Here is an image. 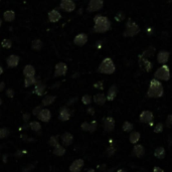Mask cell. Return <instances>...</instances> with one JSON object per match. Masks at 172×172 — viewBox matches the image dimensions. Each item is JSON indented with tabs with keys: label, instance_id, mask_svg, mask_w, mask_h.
I'll list each match as a JSON object with an SVG mask.
<instances>
[{
	"label": "cell",
	"instance_id": "cell-1",
	"mask_svg": "<svg viewBox=\"0 0 172 172\" xmlns=\"http://www.w3.org/2000/svg\"><path fill=\"white\" fill-rule=\"evenodd\" d=\"M111 29V21L108 17L103 15H96L94 17V27L93 30L97 33H105Z\"/></svg>",
	"mask_w": 172,
	"mask_h": 172
},
{
	"label": "cell",
	"instance_id": "cell-2",
	"mask_svg": "<svg viewBox=\"0 0 172 172\" xmlns=\"http://www.w3.org/2000/svg\"><path fill=\"white\" fill-rule=\"evenodd\" d=\"M163 93H164V89H163L160 81L156 80V79L151 80L147 92V96L149 98H160L163 96Z\"/></svg>",
	"mask_w": 172,
	"mask_h": 172
},
{
	"label": "cell",
	"instance_id": "cell-3",
	"mask_svg": "<svg viewBox=\"0 0 172 172\" xmlns=\"http://www.w3.org/2000/svg\"><path fill=\"white\" fill-rule=\"evenodd\" d=\"M115 70H116V67H115L113 60L110 57L104 59L98 68V72L104 74H112L115 73Z\"/></svg>",
	"mask_w": 172,
	"mask_h": 172
},
{
	"label": "cell",
	"instance_id": "cell-4",
	"mask_svg": "<svg viewBox=\"0 0 172 172\" xmlns=\"http://www.w3.org/2000/svg\"><path fill=\"white\" fill-rule=\"evenodd\" d=\"M140 31V28L138 24L133 21L132 19H129L126 22V28H125V31L123 33L125 37H133L135 35H137Z\"/></svg>",
	"mask_w": 172,
	"mask_h": 172
},
{
	"label": "cell",
	"instance_id": "cell-5",
	"mask_svg": "<svg viewBox=\"0 0 172 172\" xmlns=\"http://www.w3.org/2000/svg\"><path fill=\"white\" fill-rule=\"evenodd\" d=\"M154 79L158 81H169L170 80V69L168 65L162 64L155 73H154Z\"/></svg>",
	"mask_w": 172,
	"mask_h": 172
},
{
	"label": "cell",
	"instance_id": "cell-6",
	"mask_svg": "<svg viewBox=\"0 0 172 172\" xmlns=\"http://www.w3.org/2000/svg\"><path fill=\"white\" fill-rule=\"evenodd\" d=\"M104 6V0H90L89 4H88L87 11L88 12H96L99 11Z\"/></svg>",
	"mask_w": 172,
	"mask_h": 172
},
{
	"label": "cell",
	"instance_id": "cell-7",
	"mask_svg": "<svg viewBox=\"0 0 172 172\" xmlns=\"http://www.w3.org/2000/svg\"><path fill=\"white\" fill-rule=\"evenodd\" d=\"M60 7L65 12H73L76 9V3L74 0H60Z\"/></svg>",
	"mask_w": 172,
	"mask_h": 172
},
{
	"label": "cell",
	"instance_id": "cell-8",
	"mask_svg": "<svg viewBox=\"0 0 172 172\" xmlns=\"http://www.w3.org/2000/svg\"><path fill=\"white\" fill-rule=\"evenodd\" d=\"M67 72H68V65L65 64L64 63H59V64H55L54 76L55 78L63 77V76H64L65 74H67Z\"/></svg>",
	"mask_w": 172,
	"mask_h": 172
},
{
	"label": "cell",
	"instance_id": "cell-9",
	"mask_svg": "<svg viewBox=\"0 0 172 172\" xmlns=\"http://www.w3.org/2000/svg\"><path fill=\"white\" fill-rule=\"evenodd\" d=\"M139 65H140V69L145 70V72H150L153 68V64L149 60V59H145V57L141 55H139Z\"/></svg>",
	"mask_w": 172,
	"mask_h": 172
},
{
	"label": "cell",
	"instance_id": "cell-10",
	"mask_svg": "<svg viewBox=\"0 0 172 172\" xmlns=\"http://www.w3.org/2000/svg\"><path fill=\"white\" fill-rule=\"evenodd\" d=\"M72 117V111L68 107H61L59 113V119L63 122L69 121Z\"/></svg>",
	"mask_w": 172,
	"mask_h": 172
},
{
	"label": "cell",
	"instance_id": "cell-11",
	"mask_svg": "<svg viewBox=\"0 0 172 172\" xmlns=\"http://www.w3.org/2000/svg\"><path fill=\"white\" fill-rule=\"evenodd\" d=\"M103 128L106 132H112L115 129V120L112 117H107L103 120Z\"/></svg>",
	"mask_w": 172,
	"mask_h": 172
},
{
	"label": "cell",
	"instance_id": "cell-12",
	"mask_svg": "<svg viewBox=\"0 0 172 172\" xmlns=\"http://www.w3.org/2000/svg\"><path fill=\"white\" fill-rule=\"evenodd\" d=\"M154 119L153 113L151 111H143L140 114V121L145 124H151Z\"/></svg>",
	"mask_w": 172,
	"mask_h": 172
},
{
	"label": "cell",
	"instance_id": "cell-13",
	"mask_svg": "<svg viewBox=\"0 0 172 172\" xmlns=\"http://www.w3.org/2000/svg\"><path fill=\"white\" fill-rule=\"evenodd\" d=\"M88 41V35L86 33H79L74 38V43L78 46L85 45Z\"/></svg>",
	"mask_w": 172,
	"mask_h": 172
},
{
	"label": "cell",
	"instance_id": "cell-14",
	"mask_svg": "<svg viewBox=\"0 0 172 172\" xmlns=\"http://www.w3.org/2000/svg\"><path fill=\"white\" fill-rule=\"evenodd\" d=\"M84 165H85V162H84L83 159H77L70 164L69 171L70 172H80L83 169Z\"/></svg>",
	"mask_w": 172,
	"mask_h": 172
},
{
	"label": "cell",
	"instance_id": "cell-15",
	"mask_svg": "<svg viewBox=\"0 0 172 172\" xmlns=\"http://www.w3.org/2000/svg\"><path fill=\"white\" fill-rule=\"evenodd\" d=\"M19 56L17 55H11L8 56V59L6 60V64H7V67L8 68H16L17 65L19 64Z\"/></svg>",
	"mask_w": 172,
	"mask_h": 172
},
{
	"label": "cell",
	"instance_id": "cell-16",
	"mask_svg": "<svg viewBox=\"0 0 172 172\" xmlns=\"http://www.w3.org/2000/svg\"><path fill=\"white\" fill-rule=\"evenodd\" d=\"M37 118L41 120V122H48L51 119V112L48 109H42L39 114L37 115Z\"/></svg>",
	"mask_w": 172,
	"mask_h": 172
},
{
	"label": "cell",
	"instance_id": "cell-17",
	"mask_svg": "<svg viewBox=\"0 0 172 172\" xmlns=\"http://www.w3.org/2000/svg\"><path fill=\"white\" fill-rule=\"evenodd\" d=\"M47 16H48V20H50V22H52V23L57 22V21H60V18H61L60 12L59 10H56V9L50 10V12H48V15Z\"/></svg>",
	"mask_w": 172,
	"mask_h": 172
},
{
	"label": "cell",
	"instance_id": "cell-18",
	"mask_svg": "<svg viewBox=\"0 0 172 172\" xmlns=\"http://www.w3.org/2000/svg\"><path fill=\"white\" fill-rule=\"evenodd\" d=\"M169 60V52L166 50H161L157 55V61L160 64H166Z\"/></svg>",
	"mask_w": 172,
	"mask_h": 172
},
{
	"label": "cell",
	"instance_id": "cell-19",
	"mask_svg": "<svg viewBox=\"0 0 172 172\" xmlns=\"http://www.w3.org/2000/svg\"><path fill=\"white\" fill-rule=\"evenodd\" d=\"M60 139H61V143L64 146H69V145L73 144V141H74V136L69 133V132H65L63 135L60 136Z\"/></svg>",
	"mask_w": 172,
	"mask_h": 172
},
{
	"label": "cell",
	"instance_id": "cell-20",
	"mask_svg": "<svg viewBox=\"0 0 172 172\" xmlns=\"http://www.w3.org/2000/svg\"><path fill=\"white\" fill-rule=\"evenodd\" d=\"M45 89H46V86L45 85V84H42L41 82L37 81V83L35 84L33 93L35 95H37V96H42L43 94H45Z\"/></svg>",
	"mask_w": 172,
	"mask_h": 172
},
{
	"label": "cell",
	"instance_id": "cell-21",
	"mask_svg": "<svg viewBox=\"0 0 172 172\" xmlns=\"http://www.w3.org/2000/svg\"><path fill=\"white\" fill-rule=\"evenodd\" d=\"M117 94H118V88L116 85H113L111 86V88L109 89L108 93H107V96H106V98H107L108 101H114L115 98L117 97Z\"/></svg>",
	"mask_w": 172,
	"mask_h": 172
},
{
	"label": "cell",
	"instance_id": "cell-22",
	"mask_svg": "<svg viewBox=\"0 0 172 172\" xmlns=\"http://www.w3.org/2000/svg\"><path fill=\"white\" fill-rule=\"evenodd\" d=\"M133 154L136 157H138V158L143 157L144 154H145L144 147L142 146V145H140V144H136L134 146V148H133Z\"/></svg>",
	"mask_w": 172,
	"mask_h": 172
},
{
	"label": "cell",
	"instance_id": "cell-23",
	"mask_svg": "<svg viewBox=\"0 0 172 172\" xmlns=\"http://www.w3.org/2000/svg\"><path fill=\"white\" fill-rule=\"evenodd\" d=\"M94 102L97 104V105H99V106H103L105 105L106 103V101H107V98H106V96L103 94V93H99V94H97L94 96Z\"/></svg>",
	"mask_w": 172,
	"mask_h": 172
},
{
	"label": "cell",
	"instance_id": "cell-24",
	"mask_svg": "<svg viewBox=\"0 0 172 172\" xmlns=\"http://www.w3.org/2000/svg\"><path fill=\"white\" fill-rule=\"evenodd\" d=\"M23 74L26 77H34L35 76V69L32 64H26L23 69Z\"/></svg>",
	"mask_w": 172,
	"mask_h": 172
},
{
	"label": "cell",
	"instance_id": "cell-25",
	"mask_svg": "<svg viewBox=\"0 0 172 172\" xmlns=\"http://www.w3.org/2000/svg\"><path fill=\"white\" fill-rule=\"evenodd\" d=\"M3 19L7 22H12L15 19V12L13 10H6L3 13Z\"/></svg>",
	"mask_w": 172,
	"mask_h": 172
},
{
	"label": "cell",
	"instance_id": "cell-26",
	"mask_svg": "<svg viewBox=\"0 0 172 172\" xmlns=\"http://www.w3.org/2000/svg\"><path fill=\"white\" fill-rule=\"evenodd\" d=\"M140 138H141V135H140L139 132H137V131H132L131 133H130L129 140H130V142L132 144H137L139 142Z\"/></svg>",
	"mask_w": 172,
	"mask_h": 172
},
{
	"label": "cell",
	"instance_id": "cell-27",
	"mask_svg": "<svg viewBox=\"0 0 172 172\" xmlns=\"http://www.w3.org/2000/svg\"><path fill=\"white\" fill-rule=\"evenodd\" d=\"M52 152H54L55 155L59 156V157H61V156H64L65 154V149H64V146H61L60 144H59L57 146H55L54 148V151H52Z\"/></svg>",
	"mask_w": 172,
	"mask_h": 172
},
{
	"label": "cell",
	"instance_id": "cell-28",
	"mask_svg": "<svg viewBox=\"0 0 172 172\" xmlns=\"http://www.w3.org/2000/svg\"><path fill=\"white\" fill-rule=\"evenodd\" d=\"M154 54H155V48H154L153 46H150L148 48H146L142 55H140L141 56L145 57V59H149V57H152L154 55Z\"/></svg>",
	"mask_w": 172,
	"mask_h": 172
},
{
	"label": "cell",
	"instance_id": "cell-29",
	"mask_svg": "<svg viewBox=\"0 0 172 172\" xmlns=\"http://www.w3.org/2000/svg\"><path fill=\"white\" fill-rule=\"evenodd\" d=\"M55 101V96H51V95H47L45 98L42 99V106H50L52 103Z\"/></svg>",
	"mask_w": 172,
	"mask_h": 172
},
{
	"label": "cell",
	"instance_id": "cell-30",
	"mask_svg": "<svg viewBox=\"0 0 172 172\" xmlns=\"http://www.w3.org/2000/svg\"><path fill=\"white\" fill-rule=\"evenodd\" d=\"M165 149L163 147H158L155 149V151H154V156H155L156 158H158V159H163V158L165 157Z\"/></svg>",
	"mask_w": 172,
	"mask_h": 172
},
{
	"label": "cell",
	"instance_id": "cell-31",
	"mask_svg": "<svg viewBox=\"0 0 172 172\" xmlns=\"http://www.w3.org/2000/svg\"><path fill=\"white\" fill-rule=\"evenodd\" d=\"M43 46V43L41 39H34L31 43V48L33 50H41V48Z\"/></svg>",
	"mask_w": 172,
	"mask_h": 172
},
{
	"label": "cell",
	"instance_id": "cell-32",
	"mask_svg": "<svg viewBox=\"0 0 172 172\" xmlns=\"http://www.w3.org/2000/svg\"><path fill=\"white\" fill-rule=\"evenodd\" d=\"M36 83H37V80L35 79V76L34 77H26L25 80H24V87L28 88L32 85H35Z\"/></svg>",
	"mask_w": 172,
	"mask_h": 172
},
{
	"label": "cell",
	"instance_id": "cell-33",
	"mask_svg": "<svg viewBox=\"0 0 172 172\" xmlns=\"http://www.w3.org/2000/svg\"><path fill=\"white\" fill-rule=\"evenodd\" d=\"M29 128L34 132H39L41 130V123L37 121H33L31 123H29Z\"/></svg>",
	"mask_w": 172,
	"mask_h": 172
},
{
	"label": "cell",
	"instance_id": "cell-34",
	"mask_svg": "<svg viewBox=\"0 0 172 172\" xmlns=\"http://www.w3.org/2000/svg\"><path fill=\"white\" fill-rule=\"evenodd\" d=\"M133 128H134L133 124L130 123L129 121L124 122V124H123V126H122L123 131H125V132H132L133 131Z\"/></svg>",
	"mask_w": 172,
	"mask_h": 172
},
{
	"label": "cell",
	"instance_id": "cell-35",
	"mask_svg": "<svg viewBox=\"0 0 172 172\" xmlns=\"http://www.w3.org/2000/svg\"><path fill=\"white\" fill-rule=\"evenodd\" d=\"M48 144H50V146L51 147H55L57 146V145L60 144L59 142V136H51V137L50 138V140H48Z\"/></svg>",
	"mask_w": 172,
	"mask_h": 172
},
{
	"label": "cell",
	"instance_id": "cell-36",
	"mask_svg": "<svg viewBox=\"0 0 172 172\" xmlns=\"http://www.w3.org/2000/svg\"><path fill=\"white\" fill-rule=\"evenodd\" d=\"M1 46L3 48H6V50H9V48H11L12 46V41H10V39H3L2 42H1Z\"/></svg>",
	"mask_w": 172,
	"mask_h": 172
},
{
	"label": "cell",
	"instance_id": "cell-37",
	"mask_svg": "<svg viewBox=\"0 0 172 172\" xmlns=\"http://www.w3.org/2000/svg\"><path fill=\"white\" fill-rule=\"evenodd\" d=\"M9 130L7 128H0V139H4L9 136Z\"/></svg>",
	"mask_w": 172,
	"mask_h": 172
},
{
	"label": "cell",
	"instance_id": "cell-38",
	"mask_svg": "<svg viewBox=\"0 0 172 172\" xmlns=\"http://www.w3.org/2000/svg\"><path fill=\"white\" fill-rule=\"evenodd\" d=\"M92 97L90 95H85V96H83V98H82V102L84 105H90L92 103Z\"/></svg>",
	"mask_w": 172,
	"mask_h": 172
},
{
	"label": "cell",
	"instance_id": "cell-39",
	"mask_svg": "<svg viewBox=\"0 0 172 172\" xmlns=\"http://www.w3.org/2000/svg\"><path fill=\"white\" fill-rule=\"evenodd\" d=\"M115 19H116L118 22H121V21H123L125 19V13L122 12V11L118 12L116 14V16H115Z\"/></svg>",
	"mask_w": 172,
	"mask_h": 172
},
{
	"label": "cell",
	"instance_id": "cell-40",
	"mask_svg": "<svg viewBox=\"0 0 172 172\" xmlns=\"http://www.w3.org/2000/svg\"><path fill=\"white\" fill-rule=\"evenodd\" d=\"M163 124L162 123H158V124H156V126L154 127V132L155 133H161V132L163 131Z\"/></svg>",
	"mask_w": 172,
	"mask_h": 172
},
{
	"label": "cell",
	"instance_id": "cell-41",
	"mask_svg": "<svg viewBox=\"0 0 172 172\" xmlns=\"http://www.w3.org/2000/svg\"><path fill=\"white\" fill-rule=\"evenodd\" d=\"M42 107H43L42 105H41V106H37V107H35V108L33 109V111H32V115H33V116H36V117H37V115L39 114V112H41V110L43 109Z\"/></svg>",
	"mask_w": 172,
	"mask_h": 172
},
{
	"label": "cell",
	"instance_id": "cell-42",
	"mask_svg": "<svg viewBox=\"0 0 172 172\" xmlns=\"http://www.w3.org/2000/svg\"><path fill=\"white\" fill-rule=\"evenodd\" d=\"M81 128L83 131H90V123L89 122H84L81 125Z\"/></svg>",
	"mask_w": 172,
	"mask_h": 172
},
{
	"label": "cell",
	"instance_id": "cell-43",
	"mask_svg": "<svg viewBox=\"0 0 172 172\" xmlns=\"http://www.w3.org/2000/svg\"><path fill=\"white\" fill-rule=\"evenodd\" d=\"M14 95H15V92L13 89H7L6 90V96L8 97V98L12 99L13 97H14Z\"/></svg>",
	"mask_w": 172,
	"mask_h": 172
},
{
	"label": "cell",
	"instance_id": "cell-44",
	"mask_svg": "<svg viewBox=\"0 0 172 172\" xmlns=\"http://www.w3.org/2000/svg\"><path fill=\"white\" fill-rule=\"evenodd\" d=\"M96 129H97V122H96V121L91 122V123H90V131H89V132L93 133V132L96 131Z\"/></svg>",
	"mask_w": 172,
	"mask_h": 172
},
{
	"label": "cell",
	"instance_id": "cell-45",
	"mask_svg": "<svg viewBox=\"0 0 172 172\" xmlns=\"http://www.w3.org/2000/svg\"><path fill=\"white\" fill-rule=\"evenodd\" d=\"M166 126L169 128H172V114H170L166 119Z\"/></svg>",
	"mask_w": 172,
	"mask_h": 172
},
{
	"label": "cell",
	"instance_id": "cell-46",
	"mask_svg": "<svg viewBox=\"0 0 172 172\" xmlns=\"http://www.w3.org/2000/svg\"><path fill=\"white\" fill-rule=\"evenodd\" d=\"M94 87L98 90H103L104 89V84H103V82H98V83L95 84Z\"/></svg>",
	"mask_w": 172,
	"mask_h": 172
},
{
	"label": "cell",
	"instance_id": "cell-47",
	"mask_svg": "<svg viewBox=\"0 0 172 172\" xmlns=\"http://www.w3.org/2000/svg\"><path fill=\"white\" fill-rule=\"evenodd\" d=\"M115 151H116V150H115L114 147H109V148L107 149V151H106V153H107L108 156H112L113 154L115 153Z\"/></svg>",
	"mask_w": 172,
	"mask_h": 172
},
{
	"label": "cell",
	"instance_id": "cell-48",
	"mask_svg": "<svg viewBox=\"0 0 172 172\" xmlns=\"http://www.w3.org/2000/svg\"><path fill=\"white\" fill-rule=\"evenodd\" d=\"M33 168H34V165L29 164L27 167H25V168H23V169H22V172H29V171H31Z\"/></svg>",
	"mask_w": 172,
	"mask_h": 172
},
{
	"label": "cell",
	"instance_id": "cell-49",
	"mask_svg": "<svg viewBox=\"0 0 172 172\" xmlns=\"http://www.w3.org/2000/svg\"><path fill=\"white\" fill-rule=\"evenodd\" d=\"M77 100H78V98H76V97H74V98H73V99H70L69 102L67 103V105L68 106H70V105H73V104H74L77 102Z\"/></svg>",
	"mask_w": 172,
	"mask_h": 172
},
{
	"label": "cell",
	"instance_id": "cell-50",
	"mask_svg": "<svg viewBox=\"0 0 172 172\" xmlns=\"http://www.w3.org/2000/svg\"><path fill=\"white\" fill-rule=\"evenodd\" d=\"M26 153V151H22V150H19V151H17L16 153H15V156H17V157H21L23 155V154H25Z\"/></svg>",
	"mask_w": 172,
	"mask_h": 172
},
{
	"label": "cell",
	"instance_id": "cell-51",
	"mask_svg": "<svg viewBox=\"0 0 172 172\" xmlns=\"http://www.w3.org/2000/svg\"><path fill=\"white\" fill-rule=\"evenodd\" d=\"M29 118H30V114L29 113H25L23 115V121L24 122H27L29 120Z\"/></svg>",
	"mask_w": 172,
	"mask_h": 172
},
{
	"label": "cell",
	"instance_id": "cell-52",
	"mask_svg": "<svg viewBox=\"0 0 172 172\" xmlns=\"http://www.w3.org/2000/svg\"><path fill=\"white\" fill-rule=\"evenodd\" d=\"M87 112H88V114H90V115H94L95 114V110H94V108L90 107V108H88Z\"/></svg>",
	"mask_w": 172,
	"mask_h": 172
},
{
	"label": "cell",
	"instance_id": "cell-53",
	"mask_svg": "<svg viewBox=\"0 0 172 172\" xmlns=\"http://www.w3.org/2000/svg\"><path fill=\"white\" fill-rule=\"evenodd\" d=\"M153 172H164V170H163L162 168H160V167H154L153 169Z\"/></svg>",
	"mask_w": 172,
	"mask_h": 172
},
{
	"label": "cell",
	"instance_id": "cell-54",
	"mask_svg": "<svg viewBox=\"0 0 172 172\" xmlns=\"http://www.w3.org/2000/svg\"><path fill=\"white\" fill-rule=\"evenodd\" d=\"M5 89V83L4 82H0V92H2Z\"/></svg>",
	"mask_w": 172,
	"mask_h": 172
},
{
	"label": "cell",
	"instance_id": "cell-55",
	"mask_svg": "<svg viewBox=\"0 0 172 172\" xmlns=\"http://www.w3.org/2000/svg\"><path fill=\"white\" fill-rule=\"evenodd\" d=\"M2 74H3V68L1 67V65H0V76H1Z\"/></svg>",
	"mask_w": 172,
	"mask_h": 172
},
{
	"label": "cell",
	"instance_id": "cell-56",
	"mask_svg": "<svg viewBox=\"0 0 172 172\" xmlns=\"http://www.w3.org/2000/svg\"><path fill=\"white\" fill-rule=\"evenodd\" d=\"M117 172H127V171H126L125 169H119Z\"/></svg>",
	"mask_w": 172,
	"mask_h": 172
},
{
	"label": "cell",
	"instance_id": "cell-57",
	"mask_svg": "<svg viewBox=\"0 0 172 172\" xmlns=\"http://www.w3.org/2000/svg\"><path fill=\"white\" fill-rule=\"evenodd\" d=\"M6 157H7V155H4V156H3V161H4V162H6Z\"/></svg>",
	"mask_w": 172,
	"mask_h": 172
},
{
	"label": "cell",
	"instance_id": "cell-58",
	"mask_svg": "<svg viewBox=\"0 0 172 172\" xmlns=\"http://www.w3.org/2000/svg\"><path fill=\"white\" fill-rule=\"evenodd\" d=\"M87 172H95V169H89Z\"/></svg>",
	"mask_w": 172,
	"mask_h": 172
},
{
	"label": "cell",
	"instance_id": "cell-59",
	"mask_svg": "<svg viewBox=\"0 0 172 172\" xmlns=\"http://www.w3.org/2000/svg\"><path fill=\"white\" fill-rule=\"evenodd\" d=\"M79 76V74H74V76H73V78H77Z\"/></svg>",
	"mask_w": 172,
	"mask_h": 172
},
{
	"label": "cell",
	"instance_id": "cell-60",
	"mask_svg": "<svg viewBox=\"0 0 172 172\" xmlns=\"http://www.w3.org/2000/svg\"><path fill=\"white\" fill-rule=\"evenodd\" d=\"M1 105H2V99L0 98V106H1Z\"/></svg>",
	"mask_w": 172,
	"mask_h": 172
},
{
	"label": "cell",
	"instance_id": "cell-61",
	"mask_svg": "<svg viewBox=\"0 0 172 172\" xmlns=\"http://www.w3.org/2000/svg\"><path fill=\"white\" fill-rule=\"evenodd\" d=\"M2 25V20H1V18H0V26Z\"/></svg>",
	"mask_w": 172,
	"mask_h": 172
},
{
	"label": "cell",
	"instance_id": "cell-62",
	"mask_svg": "<svg viewBox=\"0 0 172 172\" xmlns=\"http://www.w3.org/2000/svg\"><path fill=\"white\" fill-rule=\"evenodd\" d=\"M168 2H172V0H168Z\"/></svg>",
	"mask_w": 172,
	"mask_h": 172
},
{
	"label": "cell",
	"instance_id": "cell-63",
	"mask_svg": "<svg viewBox=\"0 0 172 172\" xmlns=\"http://www.w3.org/2000/svg\"><path fill=\"white\" fill-rule=\"evenodd\" d=\"M0 156H1V153H0Z\"/></svg>",
	"mask_w": 172,
	"mask_h": 172
},
{
	"label": "cell",
	"instance_id": "cell-64",
	"mask_svg": "<svg viewBox=\"0 0 172 172\" xmlns=\"http://www.w3.org/2000/svg\"><path fill=\"white\" fill-rule=\"evenodd\" d=\"M0 1H1V0H0Z\"/></svg>",
	"mask_w": 172,
	"mask_h": 172
}]
</instances>
